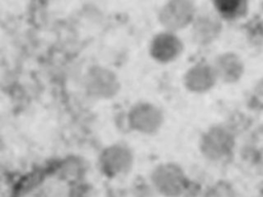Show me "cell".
Here are the masks:
<instances>
[{"label":"cell","instance_id":"cell-1","mask_svg":"<svg viewBox=\"0 0 263 197\" xmlns=\"http://www.w3.org/2000/svg\"><path fill=\"white\" fill-rule=\"evenodd\" d=\"M221 75L227 80L235 81L243 73V64L235 54H225L220 62Z\"/></svg>","mask_w":263,"mask_h":197},{"label":"cell","instance_id":"cell-2","mask_svg":"<svg viewBox=\"0 0 263 197\" xmlns=\"http://www.w3.org/2000/svg\"><path fill=\"white\" fill-rule=\"evenodd\" d=\"M221 11L228 16H237L243 14L245 10L247 9V5L240 1H231V2H224L221 5Z\"/></svg>","mask_w":263,"mask_h":197}]
</instances>
